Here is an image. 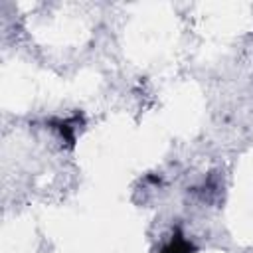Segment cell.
Here are the masks:
<instances>
[{"mask_svg": "<svg viewBox=\"0 0 253 253\" xmlns=\"http://www.w3.org/2000/svg\"><path fill=\"white\" fill-rule=\"evenodd\" d=\"M196 251H198V247L182 231H174L170 241L160 249V253H196Z\"/></svg>", "mask_w": 253, "mask_h": 253, "instance_id": "1", "label": "cell"}]
</instances>
